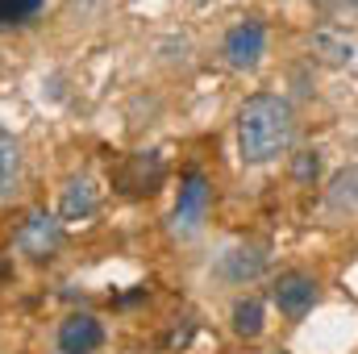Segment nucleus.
<instances>
[{"mask_svg": "<svg viewBox=\"0 0 358 354\" xmlns=\"http://www.w3.org/2000/svg\"><path fill=\"white\" fill-rule=\"evenodd\" d=\"M292 129H296V121H292L287 100H279L271 92L250 96L242 104V113H238V146H242V159L255 163V167L279 159L292 146Z\"/></svg>", "mask_w": 358, "mask_h": 354, "instance_id": "1", "label": "nucleus"}, {"mask_svg": "<svg viewBox=\"0 0 358 354\" xmlns=\"http://www.w3.org/2000/svg\"><path fill=\"white\" fill-rule=\"evenodd\" d=\"M59 242H63V229H59V221L50 217V213H29L25 221H21V229H17V246H21V255H29V259H50L55 250H59Z\"/></svg>", "mask_w": 358, "mask_h": 354, "instance_id": "2", "label": "nucleus"}, {"mask_svg": "<svg viewBox=\"0 0 358 354\" xmlns=\"http://www.w3.org/2000/svg\"><path fill=\"white\" fill-rule=\"evenodd\" d=\"M204 213H208V179L200 176V171H192V176L183 179V187H179L176 229L179 234H196L200 221H204Z\"/></svg>", "mask_w": 358, "mask_h": 354, "instance_id": "3", "label": "nucleus"}, {"mask_svg": "<svg viewBox=\"0 0 358 354\" xmlns=\"http://www.w3.org/2000/svg\"><path fill=\"white\" fill-rule=\"evenodd\" d=\"M263 50H267V29L259 25V21H242V25H234L229 29V38H225V59L234 63V67H255L259 59H263Z\"/></svg>", "mask_w": 358, "mask_h": 354, "instance_id": "4", "label": "nucleus"}, {"mask_svg": "<svg viewBox=\"0 0 358 354\" xmlns=\"http://www.w3.org/2000/svg\"><path fill=\"white\" fill-rule=\"evenodd\" d=\"M308 46H313V55H317L321 63H329V67H350L355 55H358L355 34H346V29H338V25H321V29H313Z\"/></svg>", "mask_w": 358, "mask_h": 354, "instance_id": "5", "label": "nucleus"}, {"mask_svg": "<svg viewBox=\"0 0 358 354\" xmlns=\"http://www.w3.org/2000/svg\"><path fill=\"white\" fill-rule=\"evenodd\" d=\"M275 304H279V313H287V317H304V313L317 304V279H308V275H300V271L279 275V283H275Z\"/></svg>", "mask_w": 358, "mask_h": 354, "instance_id": "6", "label": "nucleus"}, {"mask_svg": "<svg viewBox=\"0 0 358 354\" xmlns=\"http://www.w3.org/2000/svg\"><path fill=\"white\" fill-rule=\"evenodd\" d=\"M104 342V330L96 317H67L63 330H59V346L63 354H92Z\"/></svg>", "mask_w": 358, "mask_h": 354, "instance_id": "7", "label": "nucleus"}, {"mask_svg": "<svg viewBox=\"0 0 358 354\" xmlns=\"http://www.w3.org/2000/svg\"><path fill=\"white\" fill-rule=\"evenodd\" d=\"M96 204H100L96 183H92L88 176H80V179H71V183H67L59 213H63V221H88L92 213H96Z\"/></svg>", "mask_w": 358, "mask_h": 354, "instance_id": "8", "label": "nucleus"}, {"mask_svg": "<svg viewBox=\"0 0 358 354\" xmlns=\"http://www.w3.org/2000/svg\"><path fill=\"white\" fill-rule=\"evenodd\" d=\"M263 267H267V255H263V250L238 246V250H225V255H221V267H217V271H221L229 283H246V279H255Z\"/></svg>", "mask_w": 358, "mask_h": 354, "instance_id": "9", "label": "nucleus"}, {"mask_svg": "<svg viewBox=\"0 0 358 354\" xmlns=\"http://www.w3.org/2000/svg\"><path fill=\"white\" fill-rule=\"evenodd\" d=\"M21 183V142L0 125V200H8Z\"/></svg>", "mask_w": 358, "mask_h": 354, "instance_id": "10", "label": "nucleus"}, {"mask_svg": "<svg viewBox=\"0 0 358 354\" xmlns=\"http://www.w3.org/2000/svg\"><path fill=\"white\" fill-rule=\"evenodd\" d=\"M234 330H238L242 338H259V334H263V300H255V296L238 300V304H234Z\"/></svg>", "mask_w": 358, "mask_h": 354, "instance_id": "11", "label": "nucleus"}, {"mask_svg": "<svg viewBox=\"0 0 358 354\" xmlns=\"http://www.w3.org/2000/svg\"><path fill=\"white\" fill-rule=\"evenodd\" d=\"M42 4H46V0H0V29L34 21V17L42 13Z\"/></svg>", "mask_w": 358, "mask_h": 354, "instance_id": "12", "label": "nucleus"}, {"mask_svg": "<svg viewBox=\"0 0 358 354\" xmlns=\"http://www.w3.org/2000/svg\"><path fill=\"white\" fill-rule=\"evenodd\" d=\"M329 200H334V204H355V208H358V167H346L342 176L334 179Z\"/></svg>", "mask_w": 358, "mask_h": 354, "instance_id": "13", "label": "nucleus"}, {"mask_svg": "<svg viewBox=\"0 0 358 354\" xmlns=\"http://www.w3.org/2000/svg\"><path fill=\"white\" fill-rule=\"evenodd\" d=\"M317 171H321L317 150H300V155H296V163H292V176L300 179V183H308V179H317Z\"/></svg>", "mask_w": 358, "mask_h": 354, "instance_id": "14", "label": "nucleus"}, {"mask_svg": "<svg viewBox=\"0 0 358 354\" xmlns=\"http://www.w3.org/2000/svg\"><path fill=\"white\" fill-rule=\"evenodd\" d=\"M317 4L329 13H358V0H317Z\"/></svg>", "mask_w": 358, "mask_h": 354, "instance_id": "15", "label": "nucleus"}]
</instances>
